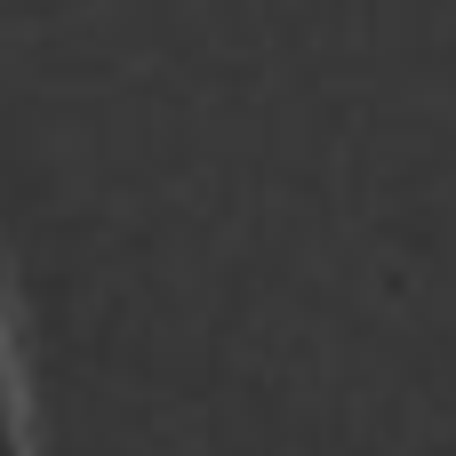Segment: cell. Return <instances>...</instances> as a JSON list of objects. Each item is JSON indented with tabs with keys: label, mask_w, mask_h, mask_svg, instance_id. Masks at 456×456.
Instances as JSON below:
<instances>
[{
	"label": "cell",
	"mask_w": 456,
	"mask_h": 456,
	"mask_svg": "<svg viewBox=\"0 0 456 456\" xmlns=\"http://www.w3.org/2000/svg\"><path fill=\"white\" fill-rule=\"evenodd\" d=\"M0 456H32V417H24V377H16L8 313H0Z\"/></svg>",
	"instance_id": "cell-1"
}]
</instances>
